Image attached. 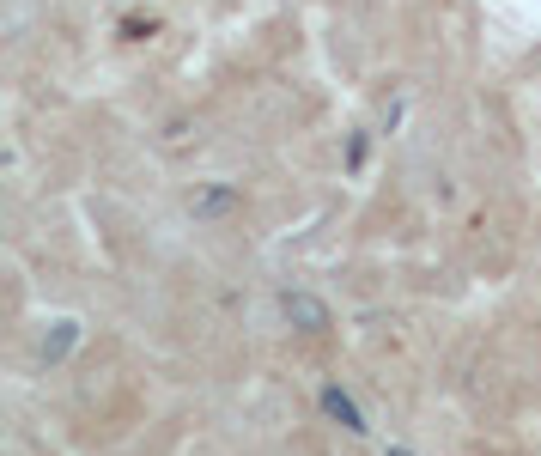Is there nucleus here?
I'll return each mask as SVG.
<instances>
[{
    "mask_svg": "<svg viewBox=\"0 0 541 456\" xmlns=\"http://www.w3.org/2000/svg\"><path fill=\"white\" fill-rule=\"evenodd\" d=\"M323 408H329V414H335V420H341L347 432H365V420H359V408H353V396H341L335 384L323 390Z\"/></svg>",
    "mask_w": 541,
    "mask_h": 456,
    "instance_id": "f03ea898",
    "label": "nucleus"
},
{
    "mask_svg": "<svg viewBox=\"0 0 541 456\" xmlns=\"http://www.w3.org/2000/svg\"><path fill=\"white\" fill-rule=\"evenodd\" d=\"M286 317H292L298 329H329V311H323L311 292H286Z\"/></svg>",
    "mask_w": 541,
    "mask_h": 456,
    "instance_id": "f257e3e1",
    "label": "nucleus"
},
{
    "mask_svg": "<svg viewBox=\"0 0 541 456\" xmlns=\"http://www.w3.org/2000/svg\"><path fill=\"white\" fill-rule=\"evenodd\" d=\"M390 456H408V450H390Z\"/></svg>",
    "mask_w": 541,
    "mask_h": 456,
    "instance_id": "7ed1b4c3",
    "label": "nucleus"
}]
</instances>
